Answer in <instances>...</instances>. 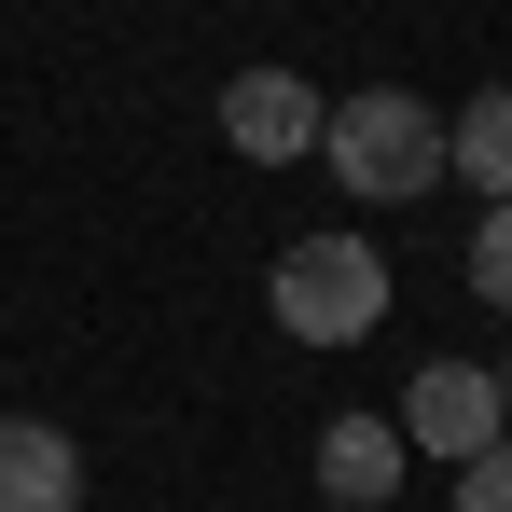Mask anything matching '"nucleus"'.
<instances>
[{"mask_svg": "<svg viewBox=\"0 0 512 512\" xmlns=\"http://www.w3.org/2000/svg\"><path fill=\"white\" fill-rule=\"evenodd\" d=\"M319 167H333L360 208H416L429 180H443V111L402 97V84H360V97L319 111Z\"/></svg>", "mask_w": 512, "mask_h": 512, "instance_id": "nucleus-1", "label": "nucleus"}, {"mask_svg": "<svg viewBox=\"0 0 512 512\" xmlns=\"http://www.w3.org/2000/svg\"><path fill=\"white\" fill-rule=\"evenodd\" d=\"M263 305H277V333H291V346H360L374 319H388V250H374L360 222H319V236L277 250Z\"/></svg>", "mask_w": 512, "mask_h": 512, "instance_id": "nucleus-2", "label": "nucleus"}, {"mask_svg": "<svg viewBox=\"0 0 512 512\" xmlns=\"http://www.w3.org/2000/svg\"><path fill=\"white\" fill-rule=\"evenodd\" d=\"M388 429H402V457H485L512 416H499V374H471V360H429L416 388H402V416H388Z\"/></svg>", "mask_w": 512, "mask_h": 512, "instance_id": "nucleus-3", "label": "nucleus"}, {"mask_svg": "<svg viewBox=\"0 0 512 512\" xmlns=\"http://www.w3.org/2000/svg\"><path fill=\"white\" fill-rule=\"evenodd\" d=\"M319 111H333V97L305 84V70H236V84H222V139H236L250 167H291V153H319Z\"/></svg>", "mask_w": 512, "mask_h": 512, "instance_id": "nucleus-4", "label": "nucleus"}, {"mask_svg": "<svg viewBox=\"0 0 512 512\" xmlns=\"http://www.w3.org/2000/svg\"><path fill=\"white\" fill-rule=\"evenodd\" d=\"M84 499V443L56 416H0V512H70Z\"/></svg>", "mask_w": 512, "mask_h": 512, "instance_id": "nucleus-5", "label": "nucleus"}, {"mask_svg": "<svg viewBox=\"0 0 512 512\" xmlns=\"http://www.w3.org/2000/svg\"><path fill=\"white\" fill-rule=\"evenodd\" d=\"M319 485H333V512H388L402 499V429L388 416H333L319 429Z\"/></svg>", "mask_w": 512, "mask_h": 512, "instance_id": "nucleus-6", "label": "nucleus"}, {"mask_svg": "<svg viewBox=\"0 0 512 512\" xmlns=\"http://www.w3.org/2000/svg\"><path fill=\"white\" fill-rule=\"evenodd\" d=\"M443 180H471V194H512V84H485L457 125H443Z\"/></svg>", "mask_w": 512, "mask_h": 512, "instance_id": "nucleus-7", "label": "nucleus"}, {"mask_svg": "<svg viewBox=\"0 0 512 512\" xmlns=\"http://www.w3.org/2000/svg\"><path fill=\"white\" fill-rule=\"evenodd\" d=\"M471 291L512 319V194H485V222H471Z\"/></svg>", "mask_w": 512, "mask_h": 512, "instance_id": "nucleus-8", "label": "nucleus"}, {"mask_svg": "<svg viewBox=\"0 0 512 512\" xmlns=\"http://www.w3.org/2000/svg\"><path fill=\"white\" fill-rule=\"evenodd\" d=\"M457 512H512V429L485 443V457H457Z\"/></svg>", "mask_w": 512, "mask_h": 512, "instance_id": "nucleus-9", "label": "nucleus"}, {"mask_svg": "<svg viewBox=\"0 0 512 512\" xmlns=\"http://www.w3.org/2000/svg\"><path fill=\"white\" fill-rule=\"evenodd\" d=\"M499 416H512V374H499Z\"/></svg>", "mask_w": 512, "mask_h": 512, "instance_id": "nucleus-10", "label": "nucleus"}]
</instances>
